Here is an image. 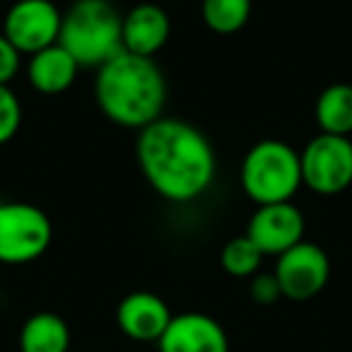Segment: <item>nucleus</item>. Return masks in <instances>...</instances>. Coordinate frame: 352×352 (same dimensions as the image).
I'll list each match as a JSON object with an SVG mask.
<instances>
[{"instance_id":"15","label":"nucleus","mask_w":352,"mask_h":352,"mask_svg":"<svg viewBox=\"0 0 352 352\" xmlns=\"http://www.w3.org/2000/svg\"><path fill=\"white\" fill-rule=\"evenodd\" d=\"M314 116L321 128V133L328 135H345L352 133V85L336 82L328 85L316 99Z\"/></svg>"},{"instance_id":"19","label":"nucleus","mask_w":352,"mask_h":352,"mask_svg":"<svg viewBox=\"0 0 352 352\" xmlns=\"http://www.w3.org/2000/svg\"><path fill=\"white\" fill-rule=\"evenodd\" d=\"M249 294L256 304L261 307H270V304L280 302L283 292H280V285L275 280L273 273H256L254 278H249Z\"/></svg>"},{"instance_id":"14","label":"nucleus","mask_w":352,"mask_h":352,"mask_svg":"<svg viewBox=\"0 0 352 352\" xmlns=\"http://www.w3.org/2000/svg\"><path fill=\"white\" fill-rule=\"evenodd\" d=\"M70 328L60 314L36 311L20 328V352H68Z\"/></svg>"},{"instance_id":"3","label":"nucleus","mask_w":352,"mask_h":352,"mask_svg":"<svg viewBox=\"0 0 352 352\" xmlns=\"http://www.w3.org/2000/svg\"><path fill=\"white\" fill-rule=\"evenodd\" d=\"M121 20L109 0H75L63 12L58 44L80 68H102L123 51Z\"/></svg>"},{"instance_id":"8","label":"nucleus","mask_w":352,"mask_h":352,"mask_svg":"<svg viewBox=\"0 0 352 352\" xmlns=\"http://www.w3.org/2000/svg\"><path fill=\"white\" fill-rule=\"evenodd\" d=\"M273 275L280 285L283 299L309 302L321 294L331 280V258L314 241H299L297 246L278 256Z\"/></svg>"},{"instance_id":"9","label":"nucleus","mask_w":352,"mask_h":352,"mask_svg":"<svg viewBox=\"0 0 352 352\" xmlns=\"http://www.w3.org/2000/svg\"><path fill=\"white\" fill-rule=\"evenodd\" d=\"M304 215L294 203L258 206L246 225L244 234L258 246L263 256H283L299 241H304Z\"/></svg>"},{"instance_id":"10","label":"nucleus","mask_w":352,"mask_h":352,"mask_svg":"<svg viewBox=\"0 0 352 352\" xmlns=\"http://www.w3.org/2000/svg\"><path fill=\"white\" fill-rule=\"evenodd\" d=\"M160 352H230L222 323L203 311L176 314L157 342Z\"/></svg>"},{"instance_id":"17","label":"nucleus","mask_w":352,"mask_h":352,"mask_svg":"<svg viewBox=\"0 0 352 352\" xmlns=\"http://www.w3.org/2000/svg\"><path fill=\"white\" fill-rule=\"evenodd\" d=\"M263 258H265V256L258 251V246H256L246 234H241V236L230 239L225 246H222L220 265H222V270H225L227 275H232V278L249 280L261 270Z\"/></svg>"},{"instance_id":"4","label":"nucleus","mask_w":352,"mask_h":352,"mask_svg":"<svg viewBox=\"0 0 352 352\" xmlns=\"http://www.w3.org/2000/svg\"><path fill=\"white\" fill-rule=\"evenodd\" d=\"M241 191L256 206L292 203L302 184L299 152L283 140H261L241 160Z\"/></svg>"},{"instance_id":"1","label":"nucleus","mask_w":352,"mask_h":352,"mask_svg":"<svg viewBox=\"0 0 352 352\" xmlns=\"http://www.w3.org/2000/svg\"><path fill=\"white\" fill-rule=\"evenodd\" d=\"M135 160L150 188L169 203L206 196L217 176V155L193 123L162 116L138 131Z\"/></svg>"},{"instance_id":"12","label":"nucleus","mask_w":352,"mask_h":352,"mask_svg":"<svg viewBox=\"0 0 352 352\" xmlns=\"http://www.w3.org/2000/svg\"><path fill=\"white\" fill-rule=\"evenodd\" d=\"M171 34V20L157 3H140L121 20V44L126 54L155 58Z\"/></svg>"},{"instance_id":"13","label":"nucleus","mask_w":352,"mask_h":352,"mask_svg":"<svg viewBox=\"0 0 352 352\" xmlns=\"http://www.w3.org/2000/svg\"><path fill=\"white\" fill-rule=\"evenodd\" d=\"M78 73L80 63L60 44H54L39 54L30 56V63H27L30 85L39 94H49V97L68 92L78 80Z\"/></svg>"},{"instance_id":"5","label":"nucleus","mask_w":352,"mask_h":352,"mask_svg":"<svg viewBox=\"0 0 352 352\" xmlns=\"http://www.w3.org/2000/svg\"><path fill=\"white\" fill-rule=\"evenodd\" d=\"M54 241V225L39 206L0 203V263L25 265L41 258Z\"/></svg>"},{"instance_id":"18","label":"nucleus","mask_w":352,"mask_h":352,"mask_svg":"<svg viewBox=\"0 0 352 352\" xmlns=\"http://www.w3.org/2000/svg\"><path fill=\"white\" fill-rule=\"evenodd\" d=\"M22 126V102L10 89V85H0V145L10 142Z\"/></svg>"},{"instance_id":"7","label":"nucleus","mask_w":352,"mask_h":352,"mask_svg":"<svg viewBox=\"0 0 352 352\" xmlns=\"http://www.w3.org/2000/svg\"><path fill=\"white\" fill-rule=\"evenodd\" d=\"M63 12L51 0H17L3 20V34L22 56L58 44Z\"/></svg>"},{"instance_id":"11","label":"nucleus","mask_w":352,"mask_h":352,"mask_svg":"<svg viewBox=\"0 0 352 352\" xmlns=\"http://www.w3.org/2000/svg\"><path fill=\"white\" fill-rule=\"evenodd\" d=\"M171 318L174 314L169 304L160 294L147 289L126 294L116 307L118 331L133 342H160Z\"/></svg>"},{"instance_id":"16","label":"nucleus","mask_w":352,"mask_h":352,"mask_svg":"<svg viewBox=\"0 0 352 352\" xmlns=\"http://www.w3.org/2000/svg\"><path fill=\"white\" fill-rule=\"evenodd\" d=\"M201 15L215 34H236L251 17V0H203Z\"/></svg>"},{"instance_id":"20","label":"nucleus","mask_w":352,"mask_h":352,"mask_svg":"<svg viewBox=\"0 0 352 352\" xmlns=\"http://www.w3.org/2000/svg\"><path fill=\"white\" fill-rule=\"evenodd\" d=\"M20 65H22V54L0 32V85H10L15 80V75L20 73Z\"/></svg>"},{"instance_id":"6","label":"nucleus","mask_w":352,"mask_h":352,"mask_svg":"<svg viewBox=\"0 0 352 352\" xmlns=\"http://www.w3.org/2000/svg\"><path fill=\"white\" fill-rule=\"evenodd\" d=\"M302 184L318 196H338L352 186V140L318 133L299 152Z\"/></svg>"},{"instance_id":"2","label":"nucleus","mask_w":352,"mask_h":352,"mask_svg":"<svg viewBox=\"0 0 352 352\" xmlns=\"http://www.w3.org/2000/svg\"><path fill=\"white\" fill-rule=\"evenodd\" d=\"M94 99L116 126L142 131L162 118L166 104V80L155 58L121 51L97 68Z\"/></svg>"}]
</instances>
